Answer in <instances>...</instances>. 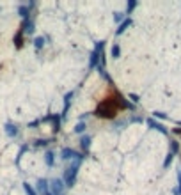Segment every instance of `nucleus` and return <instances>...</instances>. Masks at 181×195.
Returning a JSON list of instances; mask_svg holds the SVG:
<instances>
[{
  "instance_id": "1",
  "label": "nucleus",
  "mask_w": 181,
  "mask_h": 195,
  "mask_svg": "<svg viewBox=\"0 0 181 195\" xmlns=\"http://www.w3.org/2000/svg\"><path fill=\"white\" fill-rule=\"evenodd\" d=\"M124 108V101L123 98L117 92H110L105 100H103L98 108H96V116L101 117V119H114V117Z\"/></svg>"
}]
</instances>
